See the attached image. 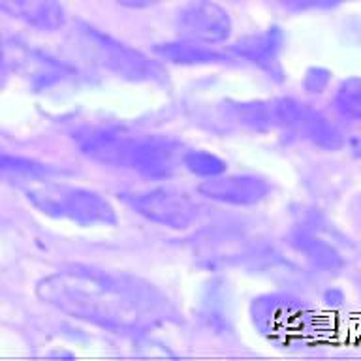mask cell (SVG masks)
Returning <instances> with one entry per match:
<instances>
[{"instance_id": "2e32d148", "label": "cell", "mask_w": 361, "mask_h": 361, "mask_svg": "<svg viewBox=\"0 0 361 361\" xmlns=\"http://www.w3.org/2000/svg\"><path fill=\"white\" fill-rule=\"evenodd\" d=\"M53 171L45 168L42 164L27 160V158L11 157L0 151V179H10V177H39Z\"/></svg>"}, {"instance_id": "5b68a950", "label": "cell", "mask_w": 361, "mask_h": 361, "mask_svg": "<svg viewBox=\"0 0 361 361\" xmlns=\"http://www.w3.org/2000/svg\"><path fill=\"white\" fill-rule=\"evenodd\" d=\"M79 42L90 61L118 78L134 83H162L166 79V72L157 61H151L140 51L111 38L109 34L92 27H83Z\"/></svg>"}, {"instance_id": "5bb4252c", "label": "cell", "mask_w": 361, "mask_h": 361, "mask_svg": "<svg viewBox=\"0 0 361 361\" xmlns=\"http://www.w3.org/2000/svg\"><path fill=\"white\" fill-rule=\"evenodd\" d=\"M333 107L343 118L361 124V78L341 81L333 94Z\"/></svg>"}, {"instance_id": "7c38bea8", "label": "cell", "mask_w": 361, "mask_h": 361, "mask_svg": "<svg viewBox=\"0 0 361 361\" xmlns=\"http://www.w3.org/2000/svg\"><path fill=\"white\" fill-rule=\"evenodd\" d=\"M292 243L293 247L298 248L299 252H303L305 258L309 259L310 264H314L316 267L329 271L341 269L343 267V258L335 250V247L329 245L327 241H324V239H320V237H316L312 231H293Z\"/></svg>"}, {"instance_id": "52a82bcc", "label": "cell", "mask_w": 361, "mask_h": 361, "mask_svg": "<svg viewBox=\"0 0 361 361\" xmlns=\"http://www.w3.org/2000/svg\"><path fill=\"white\" fill-rule=\"evenodd\" d=\"M179 32L196 44H219L231 32L228 11L213 0H190L177 13Z\"/></svg>"}, {"instance_id": "6da1fadb", "label": "cell", "mask_w": 361, "mask_h": 361, "mask_svg": "<svg viewBox=\"0 0 361 361\" xmlns=\"http://www.w3.org/2000/svg\"><path fill=\"white\" fill-rule=\"evenodd\" d=\"M36 293L64 314L117 333L143 331L164 316V299L154 288L107 271H56L38 282Z\"/></svg>"}, {"instance_id": "4fadbf2b", "label": "cell", "mask_w": 361, "mask_h": 361, "mask_svg": "<svg viewBox=\"0 0 361 361\" xmlns=\"http://www.w3.org/2000/svg\"><path fill=\"white\" fill-rule=\"evenodd\" d=\"M157 53L162 59L175 62V64H211V62L226 61L222 53L207 49L205 45H200L196 42L158 45Z\"/></svg>"}, {"instance_id": "9a60e30c", "label": "cell", "mask_w": 361, "mask_h": 361, "mask_svg": "<svg viewBox=\"0 0 361 361\" xmlns=\"http://www.w3.org/2000/svg\"><path fill=\"white\" fill-rule=\"evenodd\" d=\"M183 166L197 177H216L226 171V162L213 152L190 151L183 154Z\"/></svg>"}, {"instance_id": "ffe728a7", "label": "cell", "mask_w": 361, "mask_h": 361, "mask_svg": "<svg viewBox=\"0 0 361 361\" xmlns=\"http://www.w3.org/2000/svg\"><path fill=\"white\" fill-rule=\"evenodd\" d=\"M123 2L130 6H141V4H151V2H157V0H123Z\"/></svg>"}, {"instance_id": "7a4b0ae2", "label": "cell", "mask_w": 361, "mask_h": 361, "mask_svg": "<svg viewBox=\"0 0 361 361\" xmlns=\"http://www.w3.org/2000/svg\"><path fill=\"white\" fill-rule=\"evenodd\" d=\"M81 154L109 168L128 169L147 179H164L183 164L180 145L171 137L135 134L117 126H96L75 134Z\"/></svg>"}, {"instance_id": "30bf717a", "label": "cell", "mask_w": 361, "mask_h": 361, "mask_svg": "<svg viewBox=\"0 0 361 361\" xmlns=\"http://www.w3.org/2000/svg\"><path fill=\"white\" fill-rule=\"evenodd\" d=\"M0 11L39 30H55L64 21L59 0H0Z\"/></svg>"}, {"instance_id": "e0dca14e", "label": "cell", "mask_w": 361, "mask_h": 361, "mask_svg": "<svg viewBox=\"0 0 361 361\" xmlns=\"http://www.w3.org/2000/svg\"><path fill=\"white\" fill-rule=\"evenodd\" d=\"M279 2L286 6V8H292V10L310 11L329 10V8H335L337 4H341L343 0H279Z\"/></svg>"}, {"instance_id": "ba28073f", "label": "cell", "mask_w": 361, "mask_h": 361, "mask_svg": "<svg viewBox=\"0 0 361 361\" xmlns=\"http://www.w3.org/2000/svg\"><path fill=\"white\" fill-rule=\"evenodd\" d=\"M209 200L230 205H256L271 194V185L258 175H216L197 186Z\"/></svg>"}, {"instance_id": "d6986e66", "label": "cell", "mask_w": 361, "mask_h": 361, "mask_svg": "<svg viewBox=\"0 0 361 361\" xmlns=\"http://www.w3.org/2000/svg\"><path fill=\"white\" fill-rule=\"evenodd\" d=\"M6 79V59H4V51H2V44H0V89L4 85Z\"/></svg>"}, {"instance_id": "3957f363", "label": "cell", "mask_w": 361, "mask_h": 361, "mask_svg": "<svg viewBox=\"0 0 361 361\" xmlns=\"http://www.w3.org/2000/svg\"><path fill=\"white\" fill-rule=\"evenodd\" d=\"M228 118L231 124L256 132L282 130L322 151L335 152L344 147L343 130L331 118L293 98L230 104Z\"/></svg>"}, {"instance_id": "9c48e42d", "label": "cell", "mask_w": 361, "mask_h": 361, "mask_svg": "<svg viewBox=\"0 0 361 361\" xmlns=\"http://www.w3.org/2000/svg\"><path fill=\"white\" fill-rule=\"evenodd\" d=\"M282 45H284V36L279 28H267L265 32L254 34L248 38H243L231 47V53L241 56L245 61L252 62L264 72H267L271 78L281 79L282 68L279 62Z\"/></svg>"}, {"instance_id": "ac0fdd59", "label": "cell", "mask_w": 361, "mask_h": 361, "mask_svg": "<svg viewBox=\"0 0 361 361\" xmlns=\"http://www.w3.org/2000/svg\"><path fill=\"white\" fill-rule=\"evenodd\" d=\"M329 83V72L324 70V68H310L309 72H307V78H305V89L309 90V92H316V94H320L324 92Z\"/></svg>"}, {"instance_id": "277c9868", "label": "cell", "mask_w": 361, "mask_h": 361, "mask_svg": "<svg viewBox=\"0 0 361 361\" xmlns=\"http://www.w3.org/2000/svg\"><path fill=\"white\" fill-rule=\"evenodd\" d=\"M34 207L53 219L68 220L78 226H113L117 213L98 192L64 183H36L27 188Z\"/></svg>"}, {"instance_id": "8fae6325", "label": "cell", "mask_w": 361, "mask_h": 361, "mask_svg": "<svg viewBox=\"0 0 361 361\" xmlns=\"http://www.w3.org/2000/svg\"><path fill=\"white\" fill-rule=\"evenodd\" d=\"M23 68V73H27L28 78L38 87H53V85H61L68 79L75 75V70L70 68L64 62H59L55 59L45 56L44 53L38 51H25V55L19 59Z\"/></svg>"}, {"instance_id": "8992f818", "label": "cell", "mask_w": 361, "mask_h": 361, "mask_svg": "<svg viewBox=\"0 0 361 361\" xmlns=\"http://www.w3.org/2000/svg\"><path fill=\"white\" fill-rule=\"evenodd\" d=\"M124 203L134 213L154 224L185 230L197 220V205L183 192L169 188H149L123 194Z\"/></svg>"}]
</instances>
